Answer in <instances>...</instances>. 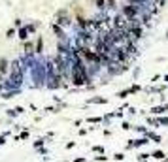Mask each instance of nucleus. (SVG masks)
Returning a JSON list of instances; mask_svg holds the SVG:
<instances>
[{
    "instance_id": "6ab92c4d",
    "label": "nucleus",
    "mask_w": 168,
    "mask_h": 162,
    "mask_svg": "<svg viewBox=\"0 0 168 162\" xmlns=\"http://www.w3.org/2000/svg\"><path fill=\"white\" fill-rule=\"evenodd\" d=\"M95 4L98 6V8H104V4H106V2H104V0H95Z\"/></svg>"
},
{
    "instance_id": "f8f14e48",
    "label": "nucleus",
    "mask_w": 168,
    "mask_h": 162,
    "mask_svg": "<svg viewBox=\"0 0 168 162\" xmlns=\"http://www.w3.org/2000/svg\"><path fill=\"white\" fill-rule=\"evenodd\" d=\"M91 104H106V98H91Z\"/></svg>"
},
{
    "instance_id": "1a4fd4ad",
    "label": "nucleus",
    "mask_w": 168,
    "mask_h": 162,
    "mask_svg": "<svg viewBox=\"0 0 168 162\" xmlns=\"http://www.w3.org/2000/svg\"><path fill=\"white\" fill-rule=\"evenodd\" d=\"M147 140H153V141H157V143H159V141H161V136L155 134V132H147Z\"/></svg>"
},
{
    "instance_id": "412c9836",
    "label": "nucleus",
    "mask_w": 168,
    "mask_h": 162,
    "mask_svg": "<svg viewBox=\"0 0 168 162\" xmlns=\"http://www.w3.org/2000/svg\"><path fill=\"white\" fill-rule=\"evenodd\" d=\"M100 121H102L100 117H91V119H89V123H100Z\"/></svg>"
},
{
    "instance_id": "9d476101",
    "label": "nucleus",
    "mask_w": 168,
    "mask_h": 162,
    "mask_svg": "<svg viewBox=\"0 0 168 162\" xmlns=\"http://www.w3.org/2000/svg\"><path fill=\"white\" fill-rule=\"evenodd\" d=\"M145 143H147V138H140V140L134 141V147H142V145H145Z\"/></svg>"
},
{
    "instance_id": "20e7f679",
    "label": "nucleus",
    "mask_w": 168,
    "mask_h": 162,
    "mask_svg": "<svg viewBox=\"0 0 168 162\" xmlns=\"http://www.w3.org/2000/svg\"><path fill=\"white\" fill-rule=\"evenodd\" d=\"M25 53L28 55V57H34V53H36V49H34V45H32V42H25Z\"/></svg>"
},
{
    "instance_id": "f03ea898",
    "label": "nucleus",
    "mask_w": 168,
    "mask_h": 162,
    "mask_svg": "<svg viewBox=\"0 0 168 162\" xmlns=\"http://www.w3.org/2000/svg\"><path fill=\"white\" fill-rule=\"evenodd\" d=\"M59 15H60V17H59V25H62V27H68V25H70V17L66 15V11H64V9H60Z\"/></svg>"
},
{
    "instance_id": "f3484780",
    "label": "nucleus",
    "mask_w": 168,
    "mask_h": 162,
    "mask_svg": "<svg viewBox=\"0 0 168 162\" xmlns=\"http://www.w3.org/2000/svg\"><path fill=\"white\" fill-rule=\"evenodd\" d=\"M44 141H46V140H44V138H40V140H36V141H34V147H42V145H44Z\"/></svg>"
},
{
    "instance_id": "dca6fc26",
    "label": "nucleus",
    "mask_w": 168,
    "mask_h": 162,
    "mask_svg": "<svg viewBox=\"0 0 168 162\" xmlns=\"http://www.w3.org/2000/svg\"><path fill=\"white\" fill-rule=\"evenodd\" d=\"M114 158H115L117 162H121L123 158H125V155H123V153H115V155H114Z\"/></svg>"
},
{
    "instance_id": "aec40b11",
    "label": "nucleus",
    "mask_w": 168,
    "mask_h": 162,
    "mask_svg": "<svg viewBox=\"0 0 168 162\" xmlns=\"http://www.w3.org/2000/svg\"><path fill=\"white\" fill-rule=\"evenodd\" d=\"M106 8H115V0H108V6Z\"/></svg>"
},
{
    "instance_id": "0eeeda50",
    "label": "nucleus",
    "mask_w": 168,
    "mask_h": 162,
    "mask_svg": "<svg viewBox=\"0 0 168 162\" xmlns=\"http://www.w3.org/2000/svg\"><path fill=\"white\" fill-rule=\"evenodd\" d=\"M19 38H21L23 42L28 40V28L27 27H21V30H19Z\"/></svg>"
},
{
    "instance_id": "4468645a",
    "label": "nucleus",
    "mask_w": 168,
    "mask_h": 162,
    "mask_svg": "<svg viewBox=\"0 0 168 162\" xmlns=\"http://www.w3.org/2000/svg\"><path fill=\"white\" fill-rule=\"evenodd\" d=\"M153 157H155V158H161V160H163V158H164V153H163V151H155Z\"/></svg>"
},
{
    "instance_id": "9b49d317",
    "label": "nucleus",
    "mask_w": 168,
    "mask_h": 162,
    "mask_svg": "<svg viewBox=\"0 0 168 162\" xmlns=\"http://www.w3.org/2000/svg\"><path fill=\"white\" fill-rule=\"evenodd\" d=\"M149 21H151V15L149 13H145L144 17H142V25H149Z\"/></svg>"
},
{
    "instance_id": "7ed1b4c3",
    "label": "nucleus",
    "mask_w": 168,
    "mask_h": 162,
    "mask_svg": "<svg viewBox=\"0 0 168 162\" xmlns=\"http://www.w3.org/2000/svg\"><path fill=\"white\" fill-rule=\"evenodd\" d=\"M53 30H55V34H57V38H59L60 42H66V34H64V30L59 25H53Z\"/></svg>"
},
{
    "instance_id": "5701e85b",
    "label": "nucleus",
    "mask_w": 168,
    "mask_h": 162,
    "mask_svg": "<svg viewBox=\"0 0 168 162\" xmlns=\"http://www.w3.org/2000/svg\"><path fill=\"white\" fill-rule=\"evenodd\" d=\"M15 36V30L13 28H11V30H8V38H13Z\"/></svg>"
},
{
    "instance_id": "393cba45",
    "label": "nucleus",
    "mask_w": 168,
    "mask_h": 162,
    "mask_svg": "<svg viewBox=\"0 0 168 162\" xmlns=\"http://www.w3.org/2000/svg\"><path fill=\"white\" fill-rule=\"evenodd\" d=\"M164 81H168V76H166V77H164Z\"/></svg>"
},
{
    "instance_id": "6e6552de",
    "label": "nucleus",
    "mask_w": 168,
    "mask_h": 162,
    "mask_svg": "<svg viewBox=\"0 0 168 162\" xmlns=\"http://www.w3.org/2000/svg\"><path fill=\"white\" fill-rule=\"evenodd\" d=\"M66 53H68V44L62 42V44L59 45V55H66Z\"/></svg>"
},
{
    "instance_id": "4be33fe9",
    "label": "nucleus",
    "mask_w": 168,
    "mask_h": 162,
    "mask_svg": "<svg viewBox=\"0 0 168 162\" xmlns=\"http://www.w3.org/2000/svg\"><path fill=\"white\" fill-rule=\"evenodd\" d=\"M27 28H28V32H34L36 30V25H27Z\"/></svg>"
},
{
    "instance_id": "a211bd4d",
    "label": "nucleus",
    "mask_w": 168,
    "mask_h": 162,
    "mask_svg": "<svg viewBox=\"0 0 168 162\" xmlns=\"http://www.w3.org/2000/svg\"><path fill=\"white\" fill-rule=\"evenodd\" d=\"M93 151H95V153H104V147H100V145H96V147H93Z\"/></svg>"
},
{
    "instance_id": "b1692460",
    "label": "nucleus",
    "mask_w": 168,
    "mask_h": 162,
    "mask_svg": "<svg viewBox=\"0 0 168 162\" xmlns=\"http://www.w3.org/2000/svg\"><path fill=\"white\" fill-rule=\"evenodd\" d=\"M125 2H127V4H132V0H125Z\"/></svg>"
},
{
    "instance_id": "ddd939ff",
    "label": "nucleus",
    "mask_w": 168,
    "mask_h": 162,
    "mask_svg": "<svg viewBox=\"0 0 168 162\" xmlns=\"http://www.w3.org/2000/svg\"><path fill=\"white\" fill-rule=\"evenodd\" d=\"M42 44H44L42 38H38V40H36V53H42Z\"/></svg>"
},
{
    "instance_id": "423d86ee",
    "label": "nucleus",
    "mask_w": 168,
    "mask_h": 162,
    "mask_svg": "<svg viewBox=\"0 0 168 162\" xmlns=\"http://www.w3.org/2000/svg\"><path fill=\"white\" fill-rule=\"evenodd\" d=\"M8 70H9V62H8L6 59H0V72H2V74H6Z\"/></svg>"
},
{
    "instance_id": "2eb2a0df",
    "label": "nucleus",
    "mask_w": 168,
    "mask_h": 162,
    "mask_svg": "<svg viewBox=\"0 0 168 162\" xmlns=\"http://www.w3.org/2000/svg\"><path fill=\"white\" fill-rule=\"evenodd\" d=\"M128 94H130V89H127V90H121V92H119V96H121V98H127Z\"/></svg>"
},
{
    "instance_id": "39448f33",
    "label": "nucleus",
    "mask_w": 168,
    "mask_h": 162,
    "mask_svg": "<svg viewBox=\"0 0 168 162\" xmlns=\"http://www.w3.org/2000/svg\"><path fill=\"white\" fill-rule=\"evenodd\" d=\"M164 111H168V106H166V104H164V106H157V108L151 109V113H155V115H161V113H164Z\"/></svg>"
},
{
    "instance_id": "f257e3e1",
    "label": "nucleus",
    "mask_w": 168,
    "mask_h": 162,
    "mask_svg": "<svg viewBox=\"0 0 168 162\" xmlns=\"http://www.w3.org/2000/svg\"><path fill=\"white\" fill-rule=\"evenodd\" d=\"M138 13H140V6L138 4H125V6H121V15L125 19H136L138 17Z\"/></svg>"
}]
</instances>
